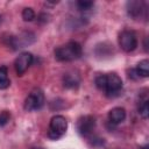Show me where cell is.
Instances as JSON below:
<instances>
[{"instance_id":"cell-5","label":"cell","mask_w":149,"mask_h":149,"mask_svg":"<svg viewBox=\"0 0 149 149\" xmlns=\"http://www.w3.org/2000/svg\"><path fill=\"white\" fill-rule=\"evenodd\" d=\"M44 105V94L40 88H36L30 92L24 101V109L26 111H36L42 108Z\"/></svg>"},{"instance_id":"cell-12","label":"cell","mask_w":149,"mask_h":149,"mask_svg":"<svg viewBox=\"0 0 149 149\" xmlns=\"http://www.w3.org/2000/svg\"><path fill=\"white\" fill-rule=\"evenodd\" d=\"M135 72H136V74L140 77H148L149 76V61L148 59H143V61H141L139 64H137V66H136V69H135Z\"/></svg>"},{"instance_id":"cell-17","label":"cell","mask_w":149,"mask_h":149,"mask_svg":"<svg viewBox=\"0 0 149 149\" xmlns=\"http://www.w3.org/2000/svg\"><path fill=\"white\" fill-rule=\"evenodd\" d=\"M140 149H148V146H144V147H142V148H140Z\"/></svg>"},{"instance_id":"cell-13","label":"cell","mask_w":149,"mask_h":149,"mask_svg":"<svg viewBox=\"0 0 149 149\" xmlns=\"http://www.w3.org/2000/svg\"><path fill=\"white\" fill-rule=\"evenodd\" d=\"M22 19L24 21H33L35 19V13L33 10V8L30 7H27L22 10Z\"/></svg>"},{"instance_id":"cell-1","label":"cell","mask_w":149,"mask_h":149,"mask_svg":"<svg viewBox=\"0 0 149 149\" xmlns=\"http://www.w3.org/2000/svg\"><path fill=\"white\" fill-rule=\"evenodd\" d=\"M95 85L104 91L107 97H115L122 88V80L116 73L99 74L95 78Z\"/></svg>"},{"instance_id":"cell-10","label":"cell","mask_w":149,"mask_h":149,"mask_svg":"<svg viewBox=\"0 0 149 149\" xmlns=\"http://www.w3.org/2000/svg\"><path fill=\"white\" fill-rule=\"evenodd\" d=\"M125 118H126V111L122 107H114L108 113L109 122H112L114 125H118V123L122 122L125 120Z\"/></svg>"},{"instance_id":"cell-18","label":"cell","mask_w":149,"mask_h":149,"mask_svg":"<svg viewBox=\"0 0 149 149\" xmlns=\"http://www.w3.org/2000/svg\"><path fill=\"white\" fill-rule=\"evenodd\" d=\"M34 149H43V148H34Z\"/></svg>"},{"instance_id":"cell-15","label":"cell","mask_w":149,"mask_h":149,"mask_svg":"<svg viewBox=\"0 0 149 149\" xmlns=\"http://www.w3.org/2000/svg\"><path fill=\"white\" fill-rule=\"evenodd\" d=\"M77 7L80 10H88L93 7V2L92 1H85V0H79L77 1Z\"/></svg>"},{"instance_id":"cell-19","label":"cell","mask_w":149,"mask_h":149,"mask_svg":"<svg viewBox=\"0 0 149 149\" xmlns=\"http://www.w3.org/2000/svg\"><path fill=\"white\" fill-rule=\"evenodd\" d=\"M0 21H1V17H0Z\"/></svg>"},{"instance_id":"cell-14","label":"cell","mask_w":149,"mask_h":149,"mask_svg":"<svg viewBox=\"0 0 149 149\" xmlns=\"http://www.w3.org/2000/svg\"><path fill=\"white\" fill-rule=\"evenodd\" d=\"M139 113L143 119H147L149 115V106H148V101H143L142 105L139 107Z\"/></svg>"},{"instance_id":"cell-9","label":"cell","mask_w":149,"mask_h":149,"mask_svg":"<svg viewBox=\"0 0 149 149\" xmlns=\"http://www.w3.org/2000/svg\"><path fill=\"white\" fill-rule=\"evenodd\" d=\"M80 84V77L79 74L74 72H68L63 76V85L68 88H76Z\"/></svg>"},{"instance_id":"cell-8","label":"cell","mask_w":149,"mask_h":149,"mask_svg":"<svg viewBox=\"0 0 149 149\" xmlns=\"http://www.w3.org/2000/svg\"><path fill=\"white\" fill-rule=\"evenodd\" d=\"M144 10L143 7V2L139 1V0H132L127 2V12L129 14V16L137 19L142 15V12Z\"/></svg>"},{"instance_id":"cell-2","label":"cell","mask_w":149,"mask_h":149,"mask_svg":"<svg viewBox=\"0 0 149 149\" xmlns=\"http://www.w3.org/2000/svg\"><path fill=\"white\" fill-rule=\"evenodd\" d=\"M81 45L78 42L71 41L55 49V57L61 62H70L78 59L81 56Z\"/></svg>"},{"instance_id":"cell-3","label":"cell","mask_w":149,"mask_h":149,"mask_svg":"<svg viewBox=\"0 0 149 149\" xmlns=\"http://www.w3.org/2000/svg\"><path fill=\"white\" fill-rule=\"evenodd\" d=\"M68 129V121L63 115H55L50 120L48 136L51 140H58L62 137Z\"/></svg>"},{"instance_id":"cell-16","label":"cell","mask_w":149,"mask_h":149,"mask_svg":"<svg viewBox=\"0 0 149 149\" xmlns=\"http://www.w3.org/2000/svg\"><path fill=\"white\" fill-rule=\"evenodd\" d=\"M9 118H10V115H9V113L7 111L1 112L0 113V127L6 126L8 123V121H9Z\"/></svg>"},{"instance_id":"cell-4","label":"cell","mask_w":149,"mask_h":149,"mask_svg":"<svg viewBox=\"0 0 149 149\" xmlns=\"http://www.w3.org/2000/svg\"><path fill=\"white\" fill-rule=\"evenodd\" d=\"M119 44L126 52L134 51L137 48V36L133 30H123L119 35Z\"/></svg>"},{"instance_id":"cell-7","label":"cell","mask_w":149,"mask_h":149,"mask_svg":"<svg viewBox=\"0 0 149 149\" xmlns=\"http://www.w3.org/2000/svg\"><path fill=\"white\" fill-rule=\"evenodd\" d=\"M95 127V119L92 115H84L77 122V129L80 135L87 136L90 135Z\"/></svg>"},{"instance_id":"cell-6","label":"cell","mask_w":149,"mask_h":149,"mask_svg":"<svg viewBox=\"0 0 149 149\" xmlns=\"http://www.w3.org/2000/svg\"><path fill=\"white\" fill-rule=\"evenodd\" d=\"M33 55L30 52H22L17 56V58L14 62V66H15V71L19 76H22L28 68L33 63Z\"/></svg>"},{"instance_id":"cell-11","label":"cell","mask_w":149,"mask_h":149,"mask_svg":"<svg viewBox=\"0 0 149 149\" xmlns=\"http://www.w3.org/2000/svg\"><path fill=\"white\" fill-rule=\"evenodd\" d=\"M10 85V80L8 78L7 66H0V90H5Z\"/></svg>"}]
</instances>
